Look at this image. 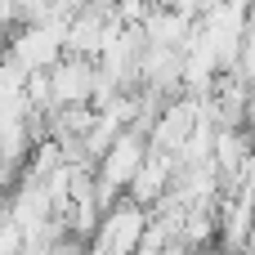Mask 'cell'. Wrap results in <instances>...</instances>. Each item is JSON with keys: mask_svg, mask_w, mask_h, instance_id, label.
Instances as JSON below:
<instances>
[{"mask_svg": "<svg viewBox=\"0 0 255 255\" xmlns=\"http://www.w3.org/2000/svg\"><path fill=\"white\" fill-rule=\"evenodd\" d=\"M148 157H152V139L130 126V130L103 152V161H99V184H108V188H117V193H130V184H134V175L148 166Z\"/></svg>", "mask_w": 255, "mask_h": 255, "instance_id": "2", "label": "cell"}, {"mask_svg": "<svg viewBox=\"0 0 255 255\" xmlns=\"http://www.w3.org/2000/svg\"><path fill=\"white\" fill-rule=\"evenodd\" d=\"M99 63L94 58H76V54H63L54 67H49V90H54V108H94V94H99Z\"/></svg>", "mask_w": 255, "mask_h": 255, "instance_id": "1", "label": "cell"}]
</instances>
